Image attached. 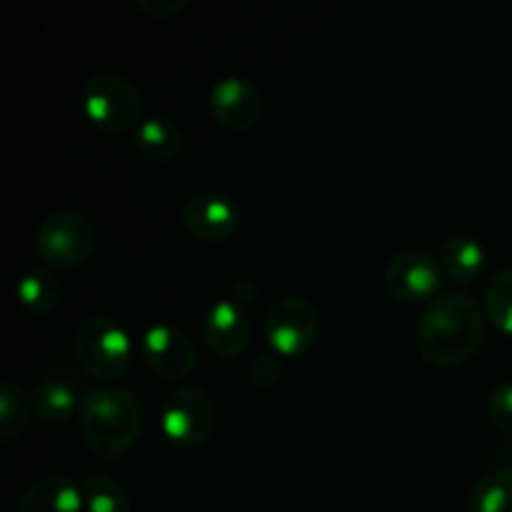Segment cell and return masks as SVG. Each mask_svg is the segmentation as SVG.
<instances>
[{"label": "cell", "instance_id": "cell-4", "mask_svg": "<svg viewBox=\"0 0 512 512\" xmlns=\"http://www.w3.org/2000/svg\"><path fill=\"white\" fill-rule=\"evenodd\" d=\"M78 105L85 120L105 133L135 130L143 113L140 90L128 78L115 73H98L85 80Z\"/></svg>", "mask_w": 512, "mask_h": 512}, {"label": "cell", "instance_id": "cell-22", "mask_svg": "<svg viewBox=\"0 0 512 512\" xmlns=\"http://www.w3.org/2000/svg\"><path fill=\"white\" fill-rule=\"evenodd\" d=\"M490 420L498 425L503 433L512 435V383H503L490 393L488 398Z\"/></svg>", "mask_w": 512, "mask_h": 512}, {"label": "cell", "instance_id": "cell-20", "mask_svg": "<svg viewBox=\"0 0 512 512\" xmlns=\"http://www.w3.org/2000/svg\"><path fill=\"white\" fill-rule=\"evenodd\" d=\"M30 405L33 398H28L23 388L13 380H5L0 385V440L13 443L30 423Z\"/></svg>", "mask_w": 512, "mask_h": 512}, {"label": "cell", "instance_id": "cell-17", "mask_svg": "<svg viewBox=\"0 0 512 512\" xmlns=\"http://www.w3.org/2000/svg\"><path fill=\"white\" fill-rule=\"evenodd\" d=\"M15 293H18L20 305H23L25 310H30V313L35 315H45L58 305L60 283L48 265H38V268H30L28 273L18 280Z\"/></svg>", "mask_w": 512, "mask_h": 512}, {"label": "cell", "instance_id": "cell-21", "mask_svg": "<svg viewBox=\"0 0 512 512\" xmlns=\"http://www.w3.org/2000/svg\"><path fill=\"white\" fill-rule=\"evenodd\" d=\"M485 315L503 333L512 335V268L500 270L485 285Z\"/></svg>", "mask_w": 512, "mask_h": 512}, {"label": "cell", "instance_id": "cell-7", "mask_svg": "<svg viewBox=\"0 0 512 512\" xmlns=\"http://www.w3.org/2000/svg\"><path fill=\"white\" fill-rule=\"evenodd\" d=\"M263 333L273 353H278L280 358H298L318 338L320 315L305 298L285 295L275 300L265 313Z\"/></svg>", "mask_w": 512, "mask_h": 512}, {"label": "cell", "instance_id": "cell-5", "mask_svg": "<svg viewBox=\"0 0 512 512\" xmlns=\"http://www.w3.org/2000/svg\"><path fill=\"white\" fill-rule=\"evenodd\" d=\"M98 230L93 220L75 210H58L35 228V253L48 268H78L93 255Z\"/></svg>", "mask_w": 512, "mask_h": 512}, {"label": "cell", "instance_id": "cell-13", "mask_svg": "<svg viewBox=\"0 0 512 512\" xmlns=\"http://www.w3.org/2000/svg\"><path fill=\"white\" fill-rule=\"evenodd\" d=\"M85 395H80L78 375L68 365H55L43 373L33 390V408L45 423H68L78 418L80 403Z\"/></svg>", "mask_w": 512, "mask_h": 512}, {"label": "cell", "instance_id": "cell-8", "mask_svg": "<svg viewBox=\"0 0 512 512\" xmlns=\"http://www.w3.org/2000/svg\"><path fill=\"white\" fill-rule=\"evenodd\" d=\"M140 358L150 373L163 380H185L198 365L195 343L185 330L175 325H150L140 340Z\"/></svg>", "mask_w": 512, "mask_h": 512}, {"label": "cell", "instance_id": "cell-12", "mask_svg": "<svg viewBox=\"0 0 512 512\" xmlns=\"http://www.w3.org/2000/svg\"><path fill=\"white\" fill-rule=\"evenodd\" d=\"M250 315L243 303L233 298L215 300L203 320V343L218 358H235L250 343Z\"/></svg>", "mask_w": 512, "mask_h": 512}, {"label": "cell", "instance_id": "cell-9", "mask_svg": "<svg viewBox=\"0 0 512 512\" xmlns=\"http://www.w3.org/2000/svg\"><path fill=\"white\" fill-rule=\"evenodd\" d=\"M440 278H443V268L435 255L423 253V250H408L390 260L383 275V285L395 300L415 305L430 298L435 300Z\"/></svg>", "mask_w": 512, "mask_h": 512}, {"label": "cell", "instance_id": "cell-16", "mask_svg": "<svg viewBox=\"0 0 512 512\" xmlns=\"http://www.w3.org/2000/svg\"><path fill=\"white\" fill-rule=\"evenodd\" d=\"M135 148L140 155L158 163H168L183 148V133L165 118H145L133 130Z\"/></svg>", "mask_w": 512, "mask_h": 512}, {"label": "cell", "instance_id": "cell-18", "mask_svg": "<svg viewBox=\"0 0 512 512\" xmlns=\"http://www.w3.org/2000/svg\"><path fill=\"white\" fill-rule=\"evenodd\" d=\"M468 512H512V468H495L470 488Z\"/></svg>", "mask_w": 512, "mask_h": 512}, {"label": "cell", "instance_id": "cell-23", "mask_svg": "<svg viewBox=\"0 0 512 512\" xmlns=\"http://www.w3.org/2000/svg\"><path fill=\"white\" fill-rule=\"evenodd\" d=\"M280 355L278 353H260L258 358L250 363V380H253V385H258V388H273L275 383L280 380V375H283V363H280Z\"/></svg>", "mask_w": 512, "mask_h": 512}, {"label": "cell", "instance_id": "cell-10", "mask_svg": "<svg viewBox=\"0 0 512 512\" xmlns=\"http://www.w3.org/2000/svg\"><path fill=\"white\" fill-rule=\"evenodd\" d=\"M208 108L220 128L248 133L263 118V93L248 78L225 75L210 88Z\"/></svg>", "mask_w": 512, "mask_h": 512}, {"label": "cell", "instance_id": "cell-3", "mask_svg": "<svg viewBox=\"0 0 512 512\" xmlns=\"http://www.w3.org/2000/svg\"><path fill=\"white\" fill-rule=\"evenodd\" d=\"M73 353L80 370L95 380H115L133 363L135 345L128 330L105 315H88L75 328Z\"/></svg>", "mask_w": 512, "mask_h": 512}, {"label": "cell", "instance_id": "cell-1", "mask_svg": "<svg viewBox=\"0 0 512 512\" xmlns=\"http://www.w3.org/2000/svg\"><path fill=\"white\" fill-rule=\"evenodd\" d=\"M485 335L480 305L468 293H445L430 300L415 330L418 353L435 368H455L478 353Z\"/></svg>", "mask_w": 512, "mask_h": 512}, {"label": "cell", "instance_id": "cell-19", "mask_svg": "<svg viewBox=\"0 0 512 512\" xmlns=\"http://www.w3.org/2000/svg\"><path fill=\"white\" fill-rule=\"evenodd\" d=\"M80 488H83L85 512H133L125 488L108 473L90 470L80 480Z\"/></svg>", "mask_w": 512, "mask_h": 512}, {"label": "cell", "instance_id": "cell-24", "mask_svg": "<svg viewBox=\"0 0 512 512\" xmlns=\"http://www.w3.org/2000/svg\"><path fill=\"white\" fill-rule=\"evenodd\" d=\"M135 5L153 18H173L188 8V0H135Z\"/></svg>", "mask_w": 512, "mask_h": 512}, {"label": "cell", "instance_id": "cell-15", "mask_svg": "<svg viewBox=\"0 0 512 512\" xmlns=\"http://www.w3.org/2000/svg\"><path fill=\"white\" fill-rule=\"evenodd\" d=\"M438 263L443 275L458 283H470L478 278L485 268V248L480 240L470 235H453L440 245Z\"/></svg>", "mask_w": 512, "mask_h": 512}, {"label": "cell", "instance_id": "cell-11", "mask_svg": "<svg viewBox=\"0 0 512 512\" xmlns=\"http://www.w3.org/2000/svg\"><path fill=\"white\" fill-rule=\"evenodd\" d=\"M185 230L203 243L228 240L240 225V208L223 193L203 190L193 193L180 210Z\"/></svg>", "mask_w": 512, "mask_h": 512}, {"label": "cell", "instance_id": "cell-14", "mask_svg": "<svg viewBox=\"0 0 512 512\" xmlns=\"http://www.w3.org/2000/svg\"><path fill=\"white\" fill-rule=\"evenodd\" d=\"M15 512H85L83 488L68 475H43L23 490Z\"/></svg>", "mask_w": 512, "mask_h": 512}, {"label": "cell", "instance_id": "cell-6", "mask_svg": "<svg viewBox=\"0 0 512 512\" xmlns=\"http://www.w3.org/2000/svg\"><path fill=\"white\" fill-rule=\"evenodd\" d=\"M215 428V403L198 385H180L160 405V430L180 448H200Z\"/></svg>", "mask_w": 512, "mask_h": 512}, {"label": "cell", "instance_id": "cell-2", "mask_svg": "<svg viewBox=\"0 0 512 512\" xmlns=\"http://www.w3.org/2000/svg\"><path fill=\"white\" fill-rule=\"evenodd\" d=\"M85 445L103 460L130 453L143 433V405L128 388L100 385L85 393L78 413Z\"/></svg>", "mask_w": 512, "mask_h": 512}]
</instances>
